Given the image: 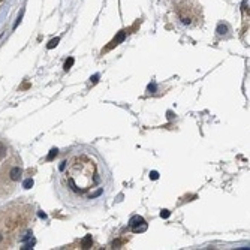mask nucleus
Returning <instances> with one entry per match:
<instances>
[{
  "instance_id": "f257e3e1",
  "label": "nucleus",
  "mask_w": 250,
  "mask_h": 250,
  "mask_svg": "<svg viewBox=\"0 0 250 250\" xmlns=\"http://www.w3.org/2000/svg\"><path fill=\"white\" fill-rule=\"evenodd\" d=\"M66 183L71 190L76 193H84L100 181L95 162L87 159L85 156H76L72 159L66 171Z\"/></svg>"
},
{
  "instance_id": "f03ea898",
  "label": "nucleus",
  "mask_w": 250,
  "mask_h": 250,
  "mask_svg": "<svg viewBox=\"0 0 250 250\" xmlns=\"http://www.w3.org/2000/svg\"><path fill=\"white\" fill-rule=\"evenodd\" d=\"M129 226L135 234H139V232H145L147 231V223L141 216H133L129 222Z\"/></svg>"
},
{
  "instance_id": "7ed1b4c3",
  "label": "nucleus",
  "mask_w": 250,
  "mask_h": 250,
  "mask_svg": "<svg viewBox=\"0 0 250 250\" xmlns=\"http://www.w3.org/2000/svg\"><path fill=\"white\" fill-rule=\"evenodd\" d=\"M91 244H93V238H91V235H85L84 238L81 240V247L83 249H90Z\"/></svg>"
},
{
  "instance_id": "20e7f679",
  "label": "nucleus",
  "mask_w": 250,
  "mask_h": 250,
  "mask_svg": "<svg viewBox=\"0 0 250 250\" xmlns=\"http://www.w3.org/2000/svg\"><path fill=\"white\" fill-rule=\"evenodd\" d=\"M217 33H219V35H226V33H228V25L220 23L219 27H217Z\"/></svg>"
},
{
  "instance_id": "39448f33",
  "label": "nucleus",
  "mask_w": 250,
  "mask_h": 250,
  "mask_svg": "<svg viewBox=\"0 0 250 250\" xmlns=\"http://www.w3.org/2000/svg\"><path fill=\"white\" fill-rule=\"evenodd\" d=\"M59 42H60V39H59V37H54V39H51V41L48 42V45H47V48H48V49L54 48V47H57V45H59Z\"/></svg>"
},
{
  "instance_id": "423d86ee",
  "label": "nucleus",
  "mask_w": 250,
  "mask_h": 250,
  "mask_svg": "<svg viewBox=\"0 0 250 250\" xmlns=\"http://www.w3.org/2000/svg\"><path fill=\"white\" fill-rule=\"evenodd\" d=\"M124 36H126V32H124V30H121L120 33H118V36H117L115 39H114V44L117 45L118 42H121V41H123V39H124Z\"/></svg>"
},
{
  "instance_id": "0eeeda50",
  "label": "nucleus",
  "mask_w": 250,
  "mask_h": 250,
  "mask_svg": "<svg viewBox=\"0 0 250 250\" xmlns=\"http://www.w3.org/2000/svg\"><path fill=\"white\" fill-rule=\"evenodd\" d=\"M57 151H59L57 148H52V150L49 151V154L47 156V160H52V159H54V157L57 156Z\"/></svg>"
},
{
  "instance_id": "6e6552de",
  "label": "nucleus",
  "mask_w": 250,
  "mask_h": 250,
  "mask_svg": "<svg viewBox=\"0 0 250 250\" xmlns=\"http://www.w3.org/2000/svg\"><path fill=\"white\" fill-rule=\"evenodd\" d=\"M32 186H33V180H32V178H27V180L23 183V187H24V189H30Z\"/></svg>"
},
{
  "instance_id": "1a4fd4ad",
  "label": "nucleus",
  "mask_w": 250,
  "mask_h": 250,
  "mask_svg": "<svg viewBox=\"0 0 250 250\" xmlns=\"http://www.w3.org/2000/svg\"><path fill=\"white\" fill-rule=\"evenodd\" d=\"M72 64H73V59H72V57H69V59L66 60V63H64V69H66V71H68V69H71V68H72Z\"/></svg>"
},
{
  "instance_id": "9d476101",
  "label": "nucleus",
  "mask_w": 250,
  "mask_h": 250,
  "mask_svg": "<svg viewBox=\"0 0 250 250\" xmlns=\"http://www.w3.org/2000/svg\"><path fill=\"white\" fill-rule=\"evenodd\" d=\"M150 178L151 180H157V178H159V172H157V171H151V172H150Z\"/></svg>"
},
{
  "instance_id": "9b49d317",
  "label": "nucleus",
  "mask_w": 250,
  "mask_h": 250,
  "mask_svg": "<svg viewBox=\"0 0 250 250\" xmlns=\"http://www.w3.org/2000/svg\"><path fill=\"white\" fill-rule=\"evenodd\" d=\"M23 14H24V11H21V12H20V15H18V18H17V23L14 24V29H17V25H18V24L21 23V18H23Z\"/></svg>"
},
{
  "instance_id": "f8f14e48",
  "label": "nucleus",
  "mask_w": 250,
  "mask_h": 250,
  "mask_svg": "<svg viewBox=\"0 0 250 250\" xmlns=\"http://www.w3.org/2000/svg\"><path fill=\"white\" fill-rule=\"evenodd\" d=\"M169 211H168V210H163V211L160 213V217H163V219H166V217H169Z\"/></svg>"
},
{
  "instance_id": "ddd939ff",
  "label": "nucleus",
  "mask_w": 250,
  "mask_h": 250,
  "mask_svg": "<svg viewBox=\"0 0 250 250\" xmlns=\"http://www.w3.org/2000/svg\"><path fill=\"white\" fill-rule=\"evenodd\" d=\"M154 90H156V84L153 83V84H150V85H148V91H154Z\"/></svg>"
},
{
  "instance_id": "4468645a",
  "label": "nucleus",
  "mask_w": 250,
  "mask_h": 250,
  "mask_svg": "<svg viewBox=\"0 0 250 250\" xmlns=\"http://www.w3.org/2000/svg\"><path fill=\"white\" fill-rule=\"evenodd\" d=\"M97 78H99V75H93V76L90 78V80H91V83H96V81H97Z\"/></svg>"
}]
</instances>
